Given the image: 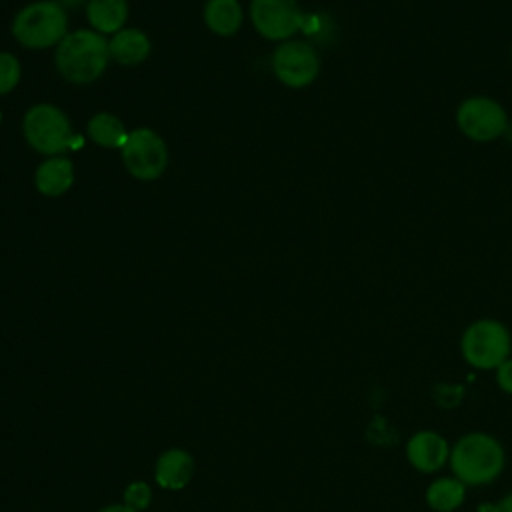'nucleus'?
Instances as JSON below:
<instances>
[{"instance_id":"obj_19","label":"nucleus","mask_w":512,"mask_h":512,"mask_svg":"<svg viewBox=\"0 0 512 512\" xmlns=\"http://www.w3.org/2000/svg\"><path fill=\"white\" fill-rule=\"evenodd\" d=\"M150 500H152V490H150V486L146 482H132L124 490V504L134 508L136 512L148 508Z\"/></svg>"},{"instance_id":"obj_11","label":"nucleus","mask_w":512,"mask_h":512,"mask_svg":"<svg viewBox=\"0 0 512 512\" xmlns=\"http://www.w3.org/2000/svg\"><path fill=\"white\" fill-rule=\"evenodd\" d=\"M34 184L44 196H62L74 184V164L64 156H50L34 174Z\"/></svg>"},{"instance_id":"obj_18","label":"nucleus","mask_w":512,"mask_h":512,"mask_svg":"<svg viewBox=\"0 0 512 512\" xmlns=\"http://www.w3.org/2000/svg\"><path fill=\"white\" fill-rule=\"evenodd\" d=\"M22 76L20 60L10 52H0V94L12 92Z\"/></svg>"},{"instance_id":"obj_1","label":"nucleus","mask_w":512,"mask_h":512,"mask_svg":"<svg viewBox=\"0 0 512 512\" xmlns=\"http://www.w3.org/2000/svg\"><path fill=\"white\" fill-rule=\"evenodd\" d=\"M56 68L72 84H88L102 76L108 66L110 50L104 34L96 30L68 32L56 46Z\"/></svg>"},{"instance_id":"obj_12","label":"nucleus","mask_w":512,"mask_h":512,"mask_svg":"<svg viewBox=\"0 0 512 512\" xmlns=\"http://www.w3.org/2000/svg\"><path fill=\"white\" fill-rule=\"evenodd\" d=\"M192 472H194L192 456L186 450L172 448L158 458L154 480L158 482V486L166 490H180L190 482Z\"/></svg>"},{"instance_id":"obj_5","label":"nucleus","mask_w":512,"mask_h":512,"mask_svg":"<svg viewBox=\"0 0 512 512\" xmlns=\"http://www.w3.org/2000/svg\"><path fill=\"white\" fill-rule=\"evenodd\" d=\"M512 340L508 330L496 320H478L470 324L462 336V354L476 368H498L508 352Z\"/></svg>"},{"instance_id":"obj_21","label":"nucleus","mask_w":512,"mask_h":512,"mask_svg":"<svg viewBox=\"0 0 512 512\" xmlns=\"http://www.w3.org/2000/svg\"><path fill=\"white\" fill-rule=\"evenodd\" d=\"M492 512H512V494H508L506 498H502Z\"/></svg>"},{"instance_id":"obj_7","label":"nucleus","mask_w":512,"mask_h":512,"mask_svg":"<svg viewBox=\"0 0 512 512\" xmlns=\"http://www.w3.org/2000/svg\"><path fill=\"white\" fill-rule=\"evenodd\" d=\"M456 124L466 138L474 142H490L506 132L508 116L496 100L472 96L460 102L456 110Z\"/></svg>"},{"instance_id":"obj_10","label":"nucleus","mask_w":512,"mask_h":512,"mask_svg":"<svg viewBox=\"0 0 512 512\" xmlns=\"http://www.w3.org/2000/svg\"><path fill=\"white\" fill-rule=\"evenodd\" d=\"M406 454H408L410 464L414 468H418L420 472H434L446 462L448 444L436 432L424 430L410 438Z\"/></svg>"},{"instance_id":"obj_20","label":"nucleus","mask_w":512,"mask_h":512,"mask_svg":"<svg viewBox=\"0 0 512 512\" xmlns=\"http://www.w3.org/2000/svg\"><path fill=\"white\" fill-rule=\"evenodd\" d=\"M496 380L502 390L512 392V360H504L496 370Z\"/></svg>"},{"instance_id":"obj_16","label":"nucleus","mask_w":512,"mask_h":512,"mask_svg":"<svg viewBox=\"0 0 512 512\" xmlns=\"http://www.w3.org/2000/svg\"><path fill=\"white\" fill-rule=\"evenodd\" d=\"M88 136L102 148H122L128 138V132L118 116L100 112L90 118Z\"/></svg>"},{"instance_id":"obj_23","label":"nucleus","mask_w":512,"mask_h":512,"mask_svg":"<svg viewBox=\"0 0 512 512\" xmlns=\"http://www.w3.org/2000/svg\"><path fill=\"white\" fill-rule=\"evenodd\" d=\"M56 2L62 6H78L80 4V0H56Z\"/></svg>"},{"instance_id":"obj_13","label":"nucleus","mask_w":512,"mask_h":512,"mask_svg":"<svg viewBox=\"0 0 512 512\" xmlns=\"http://www.w3.org/2000/svg\"><path fill=\"white\" fill-rule=\"evenodd\" d=\"M150 38L136 28H122L108 40L110 58L124 66L140 64L150 54Z\"/></svg>"},{"instance_id":"obj_6","label":"nucleus","mask_w":512,"mask_h":512,"mask_svg":"<svg viewBox=\"0 0 512 512\" xmlns=\"http://www.w3.org/2000/svg\"><path fill=\"white\" fill-rule=\"evenodd\" d=\"M120 154L124 168L138 180H156L168 166L166 142L150 128L128 132Z\"/></svg>"},{"instance_id":"obj_15","label":"nucleus","mask_w":512,"mask_h":512,"mask_svg":"<svg viewBox=\"0 0 512 512\" xmlns=\"http://www.w3.org/2000/svg\"><path fill=\"white\" fill-rule=\"evenodd\" d=\"M242 16L238 0H208L204 4V22L218 36L234 34L242 24Z\"/></svg>"},{"instance_id":"obj_9","label":"nucleus","mask_w":512,"mask_h":512,"mask_svg":"<svg viewBox=\"0 0 512 512\" xmlns=\"http://www.w3.org/2000/svg\"><path fill=\"white\" fill-rule=\"evenodd\" d=\"M250 20L256 32L268 40H288L302 26L296 0H252Z\"/></svg>"},{"instance_id":"obj_4","label":"nucleus","mask_w":512,"mask_h":512,"mask_svg":"<svg viewBox=\"0 0 512 512\" xmlns=\"http://www.w3.org/2000/svg\"><path fill=\"white\" fill-rule=\"evenodd\" d=\"M26 142L42 154L58 156L60 152L80 144L70 126L68 116L54 104H34L22 120Z\"/></svg>"},{"instance_id":"obj_24","label":"nucleus","mask_w":512,"mask_h":512,"mask_svg":"<svg viewBox=\"0 0 512 512\" xmlns=\"http://www.w3.org/2000/svg\"><path fill=\"white\" fill-rule=\"evenodd\" d=\"M482 510H484V512H492L494 506H482Z\"/></svg>"},{"instance_id":"obj_22","label":"nucleus","mask_w":512,"mask_h":512,"mask_svg":"<svg viewBox=\"0 0 512 512\" xmlns=\"http://www.w3.org/2000/svg\"><path fill=\"white\" fill-rule=\"evenodd\" d=\"M98 512H136V510L126 506V504H110V506H106V508H102Z\"/></svg>"},{"instance_id":"obj_2","label":"nucleus","mask_w":512,"mask_h":512,"mask_svg":"<svg viewBox=\"0 0 512 512\" xmlns=\"http://www.w3.org/2000/svg\"><path fill=\"white\" fill-rule=\"evenodd\" d=\"M450 466L462 484H488L504 466V450L496 438L472 432L452 448Z\"/></svg>"},{"instance_id":"obj_14","label":"nucleus","mask_w":512,"mask_h":512,"mask_svg":"<svg viewBox=\"0 0 512 512\" xmlns=\"http://www.w3.org/2000/svg\"><path fill=\"white\" fill-rule=\"evenodd\" d=\"M128 16L126 0H88L86 18L92 30L100 34H116Z\"/></svg>"},{"instance_id":"obj_3","label":"nucleus","mask_w":512,"mask_h":512,"mask_svg":"<svg viewBox=\"0 0 512 512\" xmlns=\"http://www.w3.org/2000/svg\"><path fill=\"white\" fill-rule=\"evenodd\" d=\"M14 38L32 50L58 46L68 34V14L56 0H38L24 6L12 22Z\"/></svg>"},{"instance_id":"obj_17","label":"nucleus","mask_w":512,"mask_h":512,"mask_svg":"<svg viewBox=\"0 0 512 512\" xmlns=\"http://www.w3.org/2000/svg\"><path fill=\"white\" fill-rule=\"evenodd\" d=\"M464 500V484L454 478H440L426 490V502L438 512H452Z\"/></svg>"},{"instance_id":"obj_8","label":"nucleus","mask_w":512,"mask_h":512,"mask_svg":"<svg viewBox=\"0 0 512 512\" xmlns=\"http://www.w3.org/2000/svg\"><path fill=\"white\" fill-rule=\"evenodd\" d=\"M272 70L288 88H304L316 80L320 58L312 44L304 40H286L274 50Z\"/></svg>"}]
</instances>
